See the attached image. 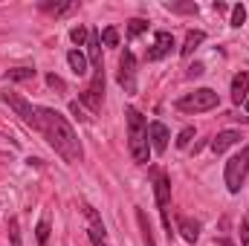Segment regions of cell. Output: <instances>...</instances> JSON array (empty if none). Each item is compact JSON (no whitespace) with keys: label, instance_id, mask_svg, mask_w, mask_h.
<instances>
[{"label":"cell","instance_id":"obj_15","mask_svg":"<svg viewBox=\"0 0 249 246\" xmlns=\"http://www.w3.org/2000/svg\"><path fill=\"white\" fill-rule=\"evenodd\" d=\"M177 229H180V235L186 238L188 244H194V241L200 238V223L191 220V217H180V220H177Z\"/></svg>","mask_w":249,"mask_h":246},{"label":"cell","instance_id":"obj_2","mask_svg":"<svg viewBox=\"0 0 249 246\" xmlns=\"http://www.w3.org/2000/svg\"><path fill=\"white\" fill-rule=\"evenodd\" d=\"M124 119H127V148H130V157H133V162L145 165V162L151 159L148 122H145V116H142L136 107H127V110H124Z\"/></svg>","mask_w":249,"mask_h":246},{"label":"cell","instance_id":"obj_27","mask_svg":"<svg viewBox=\"0 0 249 246\" xmlns=\"http://www.w3.org/2000/svg\"><path fill=\"white\" fill-rule=\"evenodd\" d=\"M191 136H194V127H183V130H180V136H177V148H188Z\"/></svg>","mask_w":249,"mask_h":246},{"label":"cell","instance_id":"obj_25","mask_svg":"<svg viewBox=\"0 0 249 246\" xmlns=\"http://www.w3.org/2000/svg\"><path fill=\"white\" fill-rule=\"evenodd\" d=\"M244 20H247V9H244V6L238 3V6L232 9V26H241Z\"/></svg>","mask_w":249,"mask_h":246},{"label":"cell","instance_id":"obj_21","mask_svg":"<svg viewBox=\"0 0 249 246\" xmlns=\"http://www.w3.org/2000/svg\"><path fill=\"white\" fill-rule=\"evenodd\" d=\"M145 29H148V23H145L142 18H133V20L127 23V38H139Z\"/></svg>","mask_w":249,"mask_h":246},{"label":"cell","instance_id":"obj_24","mask_svg":"<svg viewBox=\"0 0 249 246\" xmlns=\"http://www.w3.org/2000/svg\"><path fill=\"white\" fill-rule=\"evenodd\" d=\"M70 38H72V44H78V47H81V44H87V38H90V32H87L84 26H75V29L70 32Z\"/></svg>","mask_w":249,"mask_h":246},{"label":"cell","instance_id":"obj_1","mask_svg":"<svg viewBox=\"0 0 249 246\" xmlns=\"http://www.w3.org/2000/svg\"><path fill=\"white\" fill-rule=\"evenodd\" d=\"M38 133L50 142V148L61 157L64 162H81V139L72 130V124L53 107H38Z\"/></svg>","mask_w":249,"mask_h":246},{"label":"cell","instance_id":"obj_32","mask_svg":"<svg viewBox=\"0 0 249 246\" xmlns=\"http://www.w3.org/2000/svg\"><path fill=\"white\" fill-rule=\"evenodd\" d=\"M220 246H235V244H232L229 238H223V241H220Z\"/></svg>","mask_w":249,"mask_h":246},{"label":"cell","instance_id":"obj_8","mask_svg":"<svg viewBox=\"0 0 249 246\" xmlns=\"http://www.w3.org/2000/svg\"><path fill=\"white\" fill-rule=\"evenodd\" d=\"M119 84L124 87V93H136V58L130 50H124L119 55Z\"/></svg>","mask_w":249,"mask_h":246},{"label":"cell","instance_id":"obj_4","mask_svg":"<svg viewBox=\"0 0 249 246\" xmlns=\"http://www.w3.org/2000/svg\"><path fill=\"white\" fill-rule=\"evenodd\" d=\"M249 174V142L244 145V151L241 154H235L229 162H226V188L232 191V194H238L241 191V185H244V180H247Z\"/></svg>","mask_w":249,"mask_h":246},{"label":"cell","instance_id":"obj_18","mask_svg":"<svg viewBox=\"0 0 249 246\" xmlns=\"http://www.w3.org/2000/svg\"><path fill=\"white\" fill-rule=\"evenodd\" d=\"M3 78L6 81H29V78H35V70L32 67H15V70H6Z\"/></svg>","mask_w":249,"mask_h":246},{"label":"cell","instance_id":"obj_33","mask_svg":"<svg viewBox=\"0 0 249 246\" xmlns=\"http://www.w3.org/2000/svg\"><path fill=\"white\" fill-rule=\"evenodd\" d=\"M247 110H249V99H247Z\"/></svg>","mask_w":249,"mask_h":246},{"label":"cell","instance_id":"obj_12","mask_svg":"<svg viewBox=\"0 0 249 246\" xmlns=\"http://www.w3.org/2000/svg\"><path fill=\"white\" fill-rule=\"evenodd\" d=\"M247 93H249V75L247 72H238V75L232 78V102H235V105L247 102Z\"/></svg>","mask_w":249,"mask_h":246},{"label":"cell","instance_id":"obj_23","mask_svg":"<svg viewBox=\"0 0 249 246\" xmlns=\"http://www.w3.org/2000/svg\"><path fill=\"white\" fill-rule=\"evenodd\" d=\"M102 41H105V47H116V44H119V32H116V26H107V29L102 32Z\"/></svg>","mask_w":249,"mask_h":246},{"label":"cell","instance_id":"obj_31","mask_svg":"<svg viewBox=\"0 0 249 246\" xmlns=\"http://www.w3.org/2000/svg\"><path fill=\"white\" fill-rule=\"evenodd\" d=\"M47 84H50V87H55V90H61V93L67 90V87H64V81L55 75V72H50V75H47Z\"/></svg>","mask_w":249,"mask_h":246},{"label":"cell","instance_id":"obj_22","mask_svg":"<svg viewBox=\"0 0 249 246\" xmlns=\"http://www.w3.org/2000/svg\"><path fill=\"white\" fill-rule=\"evenodd\" d=\"M35 238H38V246L50 244V223H47V220H41V223L35 226Z\"/></svg>","mask_w":249,"mask_h":246},{"label":"cell","instance_id":"obj_10","mask_svg":"<svg viewBox=\"0 0 249 246\" xmlns=\"http://www.w3.org/2000/svg\"><path fill=\"white\" fill-rule=\"evenodd\" d=\"M174 47V35L171 32H157L154 35V47L148 50V61H162Z\"/></svg>","mask_w":249,"mask_h":246},{"label":"cell","instance_id":"obj_19","mask_svg":"<svg viewBox=\"0 0 249 246\" xmlns=\"http://www.w3.org/2000/svg\"><path fill=\"white\" fill-rule=\"evenodd\" d=\"M44 12H53V15H67V12H75L78 3H41Z\"/></svg>","mask_w":249,"mask_h":246},{"label":"cell","instance_id":"obj_11","mask_svg":"<svg viewBox=\"0 0 249 246\" xmlns=\"http://www.w3.org/2000/svg\"><path fill=\"white\" fill-rule=\"evenodd\" d=\"M241 142V133L238 130H223V133H217L214 139H212V151L214 154H223V151H229L232 145H238Z\"/></svg>","mask_w":249,"mask_h":246},{"label":"cell","instance_id":"obj_7","mask_svg":"<svg viewBox=\"0 0 249 246\" xmlns=\"http://www.w3.org/2000/svg\"><path fill=\"white\" fill-rule=\"evenodd\" d=\"M78 99H81V105H84V107H90L93 113L102 107V99H105V70H96V72H93L90 87H87Z\"/></svg>","mask_w":249,"mask_h":246},{"label":"cell","instance_id":"obj_29","mask_svg":"<svg viewBox=\"0 0 249 246\" xmlns=\"http://www.w3.org/2000/svg\"><path fill=\"white\" fill-rule=\"evenodd\" d=\"M9 238H12V246H20V232H18V220H9Z\"/></svg>","mask_w":249,"mask_h":246},{"label":"cell","instance_id":"obj_26","mask_svg":"<svg viewBox=\"0 0 249 246\" xmlns=\"http://www.w3.org/2000/svg\"><path fill=\"white\" fill-rule=\"evenodd\" d=\"M70 113H72V116H75L78 122H90V116L84 113V107H81L78 102H70Z\"/></svg>","mask_w":249,"mask_h":246},{"label":"cell","instance_id":"obj_17","mask_svg":"<svg viewBox=\"0 0 249 246\" xmlns=\"http://www.w3.org/2000/svg\"><path fill=\"white\" fill-rule=\"evenodd\" d=\"M136 220H139V229H142V244H145V246H157V241H154V232H151L148 217H145V211H142V209H136Z\"/></svg>","mask_w":249,"mask_h":246},{"label":"cell","instance_id":"obj_9","mask_svg":"<svg viewBox=\"0 0 249 246\" xmlns=\"http://www.w3.org/2000/svg\"><path fill=\"white\" fill-rule=\"evenodd\" d=\"M168 139H171V133H168V127H165L162 122L148 124V142H151V151H154V154H165Z\"/></svg>","mask_w":249,"mask_h":246},{"label":"cell","instance_id":"obj_16","mask_svg":"<svg viewBox=\"0 0 249 246\" xmlns=\"http://www.w3.org/2000/svg\"><path fill=\"white\" fill-rule=\"evenodd\" d=\"M67 64L72 67L75 75H84V72H87V58H84L78 50H70V53H67Z\"/></svg>","mask_w":249,"mask_h":246},{"label":"cell","instance_id":"obj_3","mask_svg":"<svg viewBox=\"0 0 249 246\" xmlns=\"http://www.w3.org/2000/svg\"><path fill=\"white\" fill-rule=\"evenodd\" d=\"M217 105H220V99L209 87H200V90L186 93V96L177 99V110H183V113H206V110H214Z\"/></svg>","mask_w":249,"mask_h":246},{"label":"cell","instance_id":"obj_6","mask_svg":"<svg viewBox=\"0 0 249 246\" xmlns=\"http://www.w3.org/2000/svg\"><path fill=\"white\" fill-rule=\"evenodd\" d=\"M3 102L23 119V122L29 124L32 130H38V107H32L23 96H18V93H3Z\"/></svg>","mask_w":249,"mask_h":246},{"label":"cell","instance_id":"obj_28","mask_svg":"<svg viewBox=\"0 0 249 246\" xmlns=\"http://www.w3.org/2000/svg\"><path fill=\"white\" fill-rule=\"evenodd\" d=\"M241 244L249 246V211L244 214V220H241Z\"/></svg>","mask_w":249,"mask_h":246},{"label":"cell","instance_id":"obj_30","mask_svg":"<svg viewBox=\"0 0 249 246\" xmlns=\"http://www.w3.org/2000/svg\"><path fill=\"white\" fill-rule=\"evenodd\" d=\"M203 72H206V67H203V64H191V67L186 70V78H200Z\"/></svg>","mask_w":249,"mask_h":246},{"label":"cell","instance_id":"obj_20","mask_svg":"<svg viewBox=\"0 0 249 246\" xmlns=\"http://www.w3.org/2000/svg\"><path fill=\"white\" fill-rule=\"evenodd\" d=\"M165 9L180 15H197V3H165Z\"/></svg>","mask_w":249,"mask_h":246},{"label":"cell","instance_id":"obj_5","mask_svg":"<svg viewBox=\"0 0 249 246\" xmlns=\"http://www.w3.org/2000/svg\"><path fill=\"white\" fill-rule=\"evenodd\" d=\"M154 197H157V206H160V211H162V220H165V229H168V238H171V220H168L171 183H168V174H162V171L154 174Z\"/></svg>","mask_w":249,"mask_h":246},{"label":"cell","instance_id":"obj_14","mask_svg":"<svg viewBox=\"0 0 249 246\" xmlns=\"http://www.w3.org/2000/svg\"><path fill=\"white\" fill-rule=\"evenodd\" d=\"M203 41H206V32H203V29H191V32L186 35V44H183L180 55H183V58H191V55H194V50H197Z\"/></svg>","mask_w":249,"mask_h":246},{"label":"cell","instance_id":"obj_13","mask_svg":"<svg viewBox=\"0 0 249 246\" xmlns=\"http://www.w3.org/2000/svg\"><path fill=\"white\" fill-rule=\"evenodd\" d=\"M87 55H90L93 70H105L102 67V38L96 32H90V38H87Z\"/></svg>","mask_w":249,"mask_h":246}]
</instances>
